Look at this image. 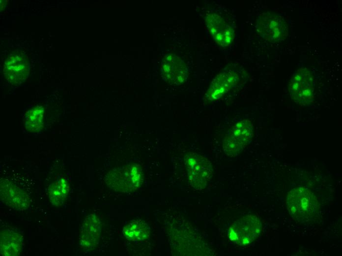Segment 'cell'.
Returning a JSON list of instances; mask_svg holds the SVG:
<instances>
[{"label": "cell", "instance_id": "obj_1", "mask_svg": "<svg viewBox=\"0 0 342 256\" xmlns=\"http://www.w3.org/2000/svg\"><path fill=\"white\" fill-rule=\"evenodd\" d=\"M286 205L291 217L300 223L313 220L318 215L320 209L315 194L304 187L294 188L287 193Z\"/></svg>", "mask_w": 342, "mask_h": 256}, {"label": "cell", "instance_id": "obj_2", "mask_svg": "<svg viewBox=\"0 0 342 256\" xmlns=\"http://www.w3.org/2000/svg\"><path fill=\"white\" fill-rule=\"evenodd\" d=\"M143 180L141 166L130 164L114 168L106 175L105 181L112 190L122 192H130L138 189Z\"/></svg>", "mask_w": 342, "mask_h": 256}, {"label": "cell", "instance_id": "obj_3", "mask_svg": "<svg viewBox=\"0 0 342 256\" xmlns=\"http://www.w3.org/2000/svg\"><path fill=\"white\" fill-rule=\"evenodd\" d=\"M314 76L306 67L297 70L291 76L288 85L290 97L297 104L307 106L313 101L314 97Z\"/></svg>", "mask_w": 342, "mask_h": 256}, {"label": "cell", "instance_id": "obj_4", "mask_svg": "<svg viewBox=\"0 0 342 256\" xmlns=\"http://www.w3.org/2000/svg\"><path fill=\"white\" fill-rule=\"evenodd\" d=\"M184 160L191 186L197 190L204 189L213 175V166L205 157L195 152L187 153Z\"/></svg>", "mask_w": 342, "mask_h": 256}, {"label": "cell", "instance_id": "obj_5", "mask_svg": "<svg viewBox=\"0 0 342 256\" xmlns=\"http://www.w3.org/2000/svg\"><path fill=\"white\" fill-rule=\"evenodd\" d=\"M261 226L260 220L257 216L248 215L230 225L228 230V237L238 245L247 246L258 237Z\"/></svg>", "mask_w": 342, "mask_h": 256}, {"label": "cell", "instance_id": "obj_6", "mask_svg": "<svg viewBox=\"0 0 342 256\" xmlns=\"http://www.w3.org/2000/svg\"><path fill=\"white\" fill-rule=\"evenodd\" d=\"M256 28L262 38L271 43L283 41L288 34V26L284 18L271 12H264L259 15Z\"/></svg>", "mask_w": 342, "mask_h": 256}, {"label": "cell", "instance_id": "obj_7", "mask_svg": "<svg viewBox=\"0 0 342 256\" xmlns=\"http://www.w3.org/2000/svg\"><path fill=\"white\" fill-rule=\"evenodd\" d=\"M206 26L213 39L222 47L232 42L234 28L231 22L217 10L209 11L205 16Z\"/></svg>", "mask_w": 342, "mask_h": 256}, {"label": "cell", "instance_id": "obj_8", "mask_svg": "<svg viewBox=\"0 0 342 256\" xmlns=\"http://www.w3.org/2000/svg\"><path fill=\"white\" fill-rule=\"evenodd\" d=\"M240 81V76L235 69H227L220 73L211 82L205 96V101L212 102L234 88Z\"/></svg>", "mask_w": 342, "mask_h": 256}, {"label": "cell", "instance_id": "obj_9", "mask_svg": "<svg viewBox=\"0 0 342 256\" xmlns=\"http://www.w3.org/2000/svg\"><path fill=\"white\" fill-rule=\"evenodd\" d=\"M161 72L163 79L170 84L180 85L187 78L188 69L185 62L174 54H167L163 58Z\"/></svg>", "mask_w": 342, "mask_h": 256}, {"label": "cell", "instance_id": "obj_10", "mask_svg": "<svg viewBox=\"0 0 342 256\" xmlns=\"http://www.w3.org/2000/svg\"><path fill=\"white\" fill-rule=\"evenodd\" d=\"M1 201L7 206L18 210L27 209L30 204V197L23 190L7 180H1Z\"/></svg>", "mask_w": 342, "mask_h": 256}, {"label": "cell", "instance_id": "obj_11", "mask_svg": "<svg viewBox=\"0 0 342 256\" xmlns=\"http://www.w3.org/2000/svg\"><path fill=\"white\" fill-rule=\"evenodd\" d=\"M29 63L26 56L21 53L11 54L5 62L3 73L5 78L12 84L22 82L28 73Z\"/></svg>", "mask_w": 342, "mask_h": 256}, {"label": "cell", "instance_id": "obj_12", "mask_svg": "<svg viewBox=\"0 0 342 256\" xmlns=\"http://www.w3.org/2000/svg\"><path fill=\"white\" fill-rule=\"evenodd\" d=\"M101 225L99 218L94 214L88 215L81 228L79 244L82 248L91 250L98 244L101 235Z\"/></svg>", "mask_w": 342, "mask_h": 256}, {"label": "cell", "instance_id": "obj_13", "mask_svg": "<svg viewBox=\"0 0 342 256\" xmlns=\"http://www.w3.org/2000/svg\"><path fill=\"white\" fill-rule=\"evenodd\" d=\"M0 238L1 255L15 256L20 254L23 243V237L20 234L9 229L1 230Z\"/></svg>", "mask_w": 342, "mask_h": 256}, {"label": "cell", "instance_id": "obj_14", "mask_svg": "<svg viewBox=\"0 0 342 256\" xmlns=\"http://www.w3.org/2000/svg\"><path fill=\"white\" fill-rule=\"evenodd\" d=\"M228 133L245 148L250 143L253 138V125L247 119L240 121L235 124Z\"/></svg>", "mask_w": 342, "mask_h": 256}, {"label": "cell", "instance_id": "obj_15", "mask_svg": "<svg viewBox=\"0 0 342 256\" xmlns=\"http://www.w3.org/2000/svg\"><path fill=\"white\" fill-rule=\"evenodd\" d=\"M124 236L129 240L143 241L150 235V229L147 224L140 220L134 221L127 224L123 229Z\"/></svg>", "mask_w": 342, "mask_h": 256}, {"label": "cell", "instance_id": "obj_16", "mask_svg": "<svg viewBox=\"0 0 342 256\" xmlns=\"http://www.w3.org/2000/svg\"><path fill=\"white\" fill-rule=\"evenodd\" d=\"M69 186L64 179H60L50 185L48 190L50 201L54 206L62 205L66 200Z\"/></svg>", "mask_w": 342, "mask_h": 256}, {"label": "cell", "instance_id": "obj_17", "mask_svg": "<svg viewBox=\"0 0 342 256\" xmlns=\"http://www.w3.org/2000/svg\"><path fill=\"white\" fill-rule=\"evenodd\" d=\"M43 112L42 107H36L29 111L26 116L25 124L29 130L34 131L40 128Z\"/></svg>", "mask_w": 342, "mask_h": 256}, {"label": "cell", "instance_id": "obj_18", "mask_svg": "<svg viewBox=\"0 0 342 256\" xmlns=\"http://www.w3.org/2000/svg\"><path fill=\"white\" fill-rule=\"evenodd\" d=\"M244 148L234 138L228 133L223 141V149L228 156L235 157L240 154Z\"/></svg>", "mask_w": 342, "mask_h": 256}]
</instances>
